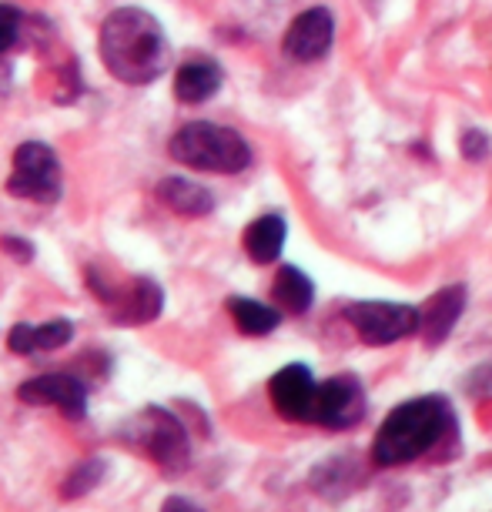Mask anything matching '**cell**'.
Returning a JSON list of instances; mask_svg holds the SVG:
<instances>
[{"instance_id": "5b68a950", "label": "cell", "mask_w": 492, "mask_h": 512, "mask_svg": "<svg viewBox=\"0 0 492 512\" xmlns=\"http://www.w3.org/2000/svg\"><path fill=\"white\" fill-rule=\"evenodd\" d=\"M7 191L14 198L54 205L61 198V161L41 141H27L14 151V168L7 178Z\"/></svg>"}, {"instance_id": "277c9868", "label": "cell", "mask_w": 492, "mask_h": 512, "mask_svg": "<svg viewBox=\"0 0 492 512\" xmlns=\"http://www.w3.org/2000/svg\"><path fill=\"white\" fill-rule=\"evenodd\" d=\"M128 442L131 449H138L144 459H151L164 476H178L188 469L191 459V442L188 432L181 425L178 415H171L168 409H144L131 419L128 425Z\"/></svg>"}, {"instance_id": "9c48e42d", "label": "cell", "mask_w": 492, "mask_h": 512, "mask_svg": "<svg viewBox=\"0 0 492 512\" xmlns=\"http://www.w3.org/2000/svg\"><path fill=\"white\" fill-rule=\"evenodd\" d=\"M17 399L27 405H54L67 419H84V412H88V389H84V382L64 372L27 379L21 389H17Z\"/></svg>"}, {"instance_id": "5bb4252c", "label": "cell", "mask_w": 492, "mask_h": 512, "mask_svg": "<svg viewBox=\"0 0 492 512\" xmlns=\"http://www.w3.org/2000/svg\"><path fill=\"white\" fill-rule=\"evenodd\" d=\"M221 88V67L215 61H188L175 74V98L181 104H205Z\"/></svg>"}, {"instance_id": "44dd1931", "label": "cell", "mask_w": 492, "mask_h": 512, "mask_svg": "<svg viewBox=\"0 0 492 512\" xmlns=\"http://www.w3.org/2000/svg\"><path fill=\"white\" fill-rule=\"evenodd\" d=\"M462 154L469 161H482L489 154V138L482 131H466L462 134Z\"/></svg>"}, {"instance_id": "52a82bcc", "label": "cell", "mask_w": 492, "mask_h": 512, "mask_svg": "<svg viewBox=\"0 0 492 512\" xmlns=\"http://www.w3.org/2000/svg\"><path fill=\"white\" fill-rule=\"evenodd\" d=\"M88 282L94 288V295L111 308V318L118 325H148L161 315L164 292L151 278H131V282H124L118 288H111L108 282H98V275H91Z\"/></svg>"}, {"instance_id": "6da1fadb", "label": "cell", "mask_w": 492, "mask_h": 512, "mask_svg": "<svg viewBox=\"0 0 492 512\" xmlns=\"http://www.w3.org/2000/svg\"><path fill=\"white\" fill-rule=\"evenodd\" d=\"M101 61L121 84H151L168 64L161 24L138 7H121L101 24Z\"/></svg>"}, {"instance_id": "7c38bea8", "label": "cell", "mask_w": 492, "mask_h": 512, "mask_svg": "<svg viewBox=\"0 0 492 512\" xmlns=\"http://www.w3.org/2000/svg\"><path fill=\"white\" fill-rule=\"evenodd\" d=\"M462 308H466V288L459 285H449L442 288L422 305V325L419 332L426 338V345H442L449 338V332L456 328Z\"/></svg>"}, {"instance_id": "30bf717a", "label": "cell", "mask_w": 492, "mask_h": 512, "mask_svg": "<svg viewBox=\"0 0 492 512\" xmlns=\"http://www.w3.org/2000/svg\"><path fill=\"white\" fill-rule=\"evenodd\" d=\"M268 392H272V405L282 419L312 422L318 382L312 379V372H308L305 365H285V369L272 379V385H268Z\"/></svg>"}, {"instance_id": "7402d4cb", "label": "cell", "mask_w": 492, "mask_h": 512, "mask_svg": "<svg viewBox=\"0 0 492 512\" xmlns=\"http://www.w3.org/2000/svg\"><path fill=\"white\" fill-rule=\"evenodd\" d=\"M4 248H7V255L17 258V262H31V258H34V245H31V241H21V238H4Z\"/></svg>"}, {"instance_id": "3957f363", "label": "cell", "mask_w": 492, "mask_h": 512, "mask_svg": "<svg viewBox=\"0 0 492 512\" xmlns=\"http://www.w3.org/2000/svg\"><path fill=\"white\" fill-rule=\"evenodd\" d=\"M168 151L185 168L215 171V175H238L252 164V148L238 131L208 121L185 124L181 131H175Z\"/></svg>"}, {"instance_id": "d6986e66", "label": "cell", "mask_w": 492, "mask_h": 512, "mask_svg": "<svg viewBox=\"0 0 492 512\" xmlns=\"http://www.w3.org/2000/svg\"><path fill=\"white\" fill-rule=\"evenodd\" d=\"M101 479H104V462L88 459V462H81V466L71 469V476H67L64 486H61V496L64 499H81V496H88Z\"/></svg>"}, {"instance_id": "ffe728a7", "label": "cell", "mask_w": 492, "mask_h": 512, "mask_svg": "<svg viewBox=\"0 0 492 512\" xmlns=\"http://www.w3.org/2000/svg\"><path fill=\"white\" fill-rule=\"evenodd\" d=\"M17 34H21V14L11 4H0V57L17 44Z\"/></svg>"}, {"instance_id": "4fadbf2b", "label": "cell", "mask_w": 492, "mask_h": 512, "mask_svg": "<svg viewBox=\"0 0 492 512\" xmlns=\"http://www.w3.org/2000/svg\"><path fill=\"white\" fill-rule=\"evenodd\" d=\"M74 335V325L64 322V318H54V322L44 325H14L11 335H7V349L14 355H37V352H54L64 349Z\"/></svg>"}, {"instance_id": "e0dca14e", "label": "cell", "mask_w": 492, "mask_h": 512, "mask_svg": "<svg viewBox=\"0 0 492 512\" xmlns=\"http://www.w3.org/2000/svg\"><path fill=\"white\" fill-rule=\"evenodd\" d=\"M272 298H275V305H282L288 315H305L315 302V285L302 268L285 265V268H278V275H275Z\"/></svg>"}, {"instance_id": "8fae6325", "label": "cell", "mask_w": 492, "mask_h": 512, "mask_svg": "<svg viewBox=\"0 0 492 512\" xmlns=\"http://www.w3.org/2000/svg\"><path fill=\"white\" fill-rule=\"evenodd\" d=\"M335 37V21L325 7H312V11L298 14L292 27L285 31V54L292 61H318L328 54Z\"/></svg>"}, {"instance_id": "ac0fdd59", "label": "cell", "mask_w": 492, "mask_h": 512, "mask_svg": "<svg viewBox=\"0 0 492 512\" xmlns=\"http://www.w3.org/2000/svg\"><path fill=\"white\" fill-rule=\"evenodd\" d=\"M228 312L245 335H268L282 322L278 308L255 302V298H228Z\"/></svg>"}, {"instance_id": "9a60e30c", "label": "cell", "mask_w": 492, "mask_h": 512, "mask_svg": "<svg viewBox=\"0 0 492 512\" xmlns=\"http://www.w3.org/2000/svg\"><path fill=\"white\" fill-rule=\"evenodd\" d=\"M285 218L282 215H262L255 218L245 231V251L255 265H272L285 248Z\"/></svg>"}, {"instance_id": "603a6c76", "label": "cell", "mask_w": 492, "mask_h": 512, "mask_svg": "<svg viewBox=\"0 0 492 512\" xmlns=\"http://www.w3.org/2000/svg\"><path fill=\"white\" fill-rule=\"evenodd\" d=\"M161 512H205V509H198L191 499H181V496H171V499H164V506Z\"/></svg>"}, {"instance_id": "7a4b0ae2", "label": "cell", "mask_w": 492, "mask_h": 512, "mask_svg": "<svg viewBox=\"0 0 492 512\" xmlns=\"http://www.w3.org/2000/svg\"><path fill=\"white\" fill-rule=\"evenodd\" d=\"M452 432V409L439 395H422L389 412L372 442V459L379 466H405L429 456Z\"/></svg>"}, {"instance_id": "ba28073f", "label": "cell", "mask_w": 492, "mask_h": 512, "mask_svg": "<svg viewBox=\"0 0 492 512\" xmlns=\"http://www.w3.org/2000/svg\"><path fill=\"white\" fill-rule=\"evenodd\" d=\"M362 415H365V395L359 382L349 379V375H335L328 382H318L312 422L325 425V429H349Z\"/></svg>"}, {"instance_id": "8992f818", "label": "cell", "mask_w": 492, "mask_h": 512, "mask_svg": "<svg viewBox=\"0 0 492 512\" xmlns=\"http://www.w3.org/2000/svg\"><path fill=\"white\" fill-rule=\"evenodd\" d=\"M345 318L365 345H392L405 335L419 332L422 325L419 308L399 302H355L345 308Z\"/></svg>"}, {"instance_id": "2e32d148", "label": "cell", "mask_w": 492, "mask_h": 512, "mask_svg": "<svg viewBox=\"0 0 492 512\" xmlns=\"http://www.w3.org/2000/svg\"><path fill=\"white\" fill-rule=\"evenodd\" d=\"M158 198L175 211V215H185V218H201L215 208L211 191L188 178H164L158 185Z\"/></svg>"}]
</instances>
